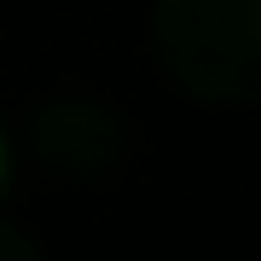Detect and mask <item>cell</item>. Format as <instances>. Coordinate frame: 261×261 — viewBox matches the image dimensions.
<instances>
[{
	"label": "cell",
	"instance_id": "1",
	"mask_svg": "<svg viewBox=\"0 0 261 261\" xmlns=\"http://www.w3.org/2000/svg\"><path fill=\"white\" fill-rule=\"evenodd\" d=\"M157 58L203 105L261 99V0H157Z\"/></svg>",
	"mask_w": 261,
	"mask_h": 261
},
{
	"label": "cell",
	"instance_id": "2",
	"mask_svg": "<svg viewBox=\"0 0 261 261\" xmlns=\"http://www.w3.org/2000/svg\"><path fill=\"white\" fill-rule=\"evenodd\" d=\"M29 145L35 157L64 180H99L111 174L128 151V122H122L111 105L93 99H58L47 105L35 122H29Z\"/></svg>",
	"mask_w": 261,
	"mask_h": 261
},
{
	"label": "cell",
	"instance_id": "3",
	"mask_svg": "<svg viewBox=\"0 0 261 261\" xmlns=\"http://www.w3.org/2000/svg\"><path fill=\"white\" fill-rule=\"evenodd\" d=\"M29 255H41V244L29 232H18L12 221H0V261H29Z\"/></svg>",
	"mask_w": 261,
	"mask_h": 261
},
{
	"label": "cell",
	"instance_id": "4",
	"mask_svg": "<svg viewBox=\"0 0 261 261\" xmlns=\"http://www.w3.org/2000/svg\"><path fill=\"white\" fill-rule=\"evenodd\" d=\"M12 186V151H6V134H0V192Z\"/></svg>",
	"mask_w": 261,
	"mask_h": 261
}]
</instances>
